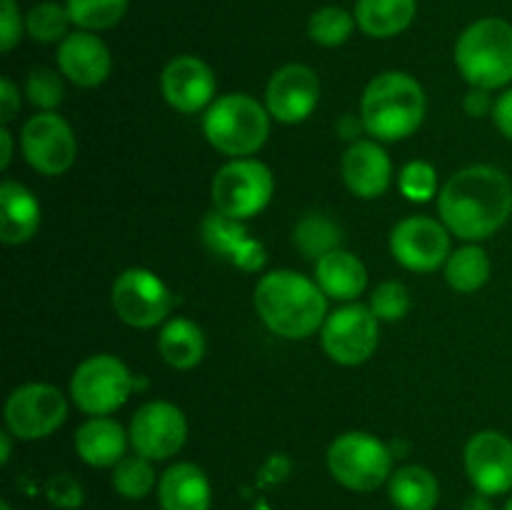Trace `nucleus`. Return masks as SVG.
Returning a JSON list of instances; mask_svg holds the SVG:
<instances>
[{"instance_id": "nucleus-28", "label": "nucleus", "mask_w": 512, "mask_h": 510, "mask_svg": "<svg viewBox=\"0 0 512 510\" xmlns=\"http://www.w3.org/2000/svg\"><path fill=\"white\" fill-rule=\"evenodd\" d=\"M158 475H155L153 460L143 455H125L113 468V488L115 493L128 500H140L158 490Z\"/></svg>"}, {"instance_id": "nucleus-1", "label": "nucleus", "mask_w": 512, "mask_h": 510, "mask_svg": "<svg viewBox=\"0 0 512 510\" xmlns=\"http://www.w3.org/2000/svg\"><path fill=\"white\" fill-rule=\"evenodd\" d=\"M438 213L458 238L485 240L498 233L512 215V183L493 165H470L445 180L438 195Z\"/></svg>"}, {"instance_id": "nucleus-25", "label": "nucleus", "mask_w": 512, "mask_h": 510, "mask_svg": "<svg viewBox=\"0 0 512 510\" xmlns=\"http://www.w3.org/2000/svg\"><path fill=\"white\" fill-rule=\"evenodd\" d=\"M160 358L175 370H190L203 360L205 335L193 320L173 318L163 325L158 338Z\"/></svg>"}, {"instance_id": "nucleus-8", "label": "nucleus", "mask_w": 512, "mask_h": 510, "mask_svg": "<svg viewBox=\"0 0 512 510\" xmlns=\"http://www.w3.org/2000/svg\"><path fill=\"white\" fill-rule=\"evenodd\" d=\"M213 205L218 213L235 220H250L273 200L275 180L265 163L253 158H233L215 173Z\"/></svg>"}, {"instance_id": "nucleus-42", "label": "nucleus", "mask_w": 512, "mask_h": 510, "mask_svg": "<svg viewBox=\"0 0 512 510\" xmlns=\"http://www.w3.org/2000/svg\"><path fill=\"white\" fill-rule=\"evenodd\" d=\"M493 120L495 125H498L500 133L512 143V88L505 90V93L495 100Z\"/></svg>"}, {"instance_id": "nucleus-22", "label": "nucleus", "mask_w": 512, "mask_h": 510, "mask_svg": "<svg viewBox=\"0 0 512 510\" xmlns=\"http://www.w3.org/2000/svg\"><path fill=\"white\" fill-rule=\"evenodd\" d=\"M40 203L25 185L5 180L0 185V240L5 245H23L38 233Z\"/></svg>"}, {"instance_id": "nucleus-20", "label": "nucleus", "mask_w": 512, "mask_h": 510, "mask_svg": "<svg viewBox=\"0 0 512 510\" xmlns=\"http://www.w3.org/2000/svg\"><path fill=\"white\" fill-rule=\"evenodd\" d=\"M130 433L108 415L88 418L75 430V453L90 468H115L125 458Z\"/></svg>"}, {"instance_id": "nucleus-26", "label": "nucleus", "mask_w": 512, "mask_h": 510, "mask_svg": "<svg viewBox=\"0 0 512 510\" xmlns=\"http://www.w3.org/2000/svg\"><path fill=\"white\" fill-rule=\"evenodd\" d=\"M390 500L398 510H435L440 485L423 465H403L390 475Z\"/></svg>"}, {"instance_id": "nucleus-38", "label": "nucleus", "mask_w": 512, "mask_h": 510, "mask_svg": "<svg viewBox=\"0 0 512 510\" xmlns=\"http://www.w3.org/2000/svg\"><path fill=\"white\" fill-rule=\"evenodd\" d=\"M25 20L15 0H0V50L10 53L20 43Z\"/></svg>"}, {"instance_id": "nucleus-29", "label": "nucleus", "mask_w": 512, "mask_h": 510, "mask_svg": "<svg viewBox=\"0 0 512 510\" xmlns=\"http://www.w3.org/2000/svg\"><path fill=\"white\" fill-rule=\"evenodd\" d=\"M355 15H350L345 8L338 5H325L318 8L308 20V35L315 45L323 48H338L348 43L355 30Z\"/></svg>"}, {"instance_id": "nucleus-11", "label": "nucleus", "mask_w": 512, "mask_h": 510, "mask_svg": "<svg viewBox=\"0 0 512 510\" xmlns=\"http://www.w3.org/2000/svg\"><path fill=\"white\" fill-rule=\"evenodd\" d=\"M110 300L123 323L130 328H155L173 308L168 285L148 268H128L115 278Z\"/></svg>"}, {"instance_id": "nucleus-5", "label": "nucleus", "mask_w": 512, "mask_h": 510, "mask_svg": "<svg viewBox=\"0 0 512 510\" xmlns=\"http://www.w3.org/2000/svg\"><path fill=\"white\" fill-rule=\"evenodd\" d=\"M203 133L218 153L228 158H248L268 140L270 113L253 95H220L205 110Z\"/></svg>"}, {"instance_id": "nucleus-12", "label": "nucleus", "mask_w": 512, "mask_h": 510, "mask_svg": "<svg viewBox=\"0 0 512 510\" xmlns=\"http://www.w3.org/2000/svg\"><path fill=\"white\" fill-rule=\"evenodd\" d=\"M128 433L135 453L148 460H168L178 455L188 440V420L178 405L150 400L135 410Z\"/></svg>"}, {"instance_id": "nucleus-7", "label": "nucleus", "mask_w": 512, "mask_h": 510, "mask_svg": "<svg viewBox=\"0 0 512 510\" xmlns=\"http://www.w3.org/2000/svg\"><path fill=\"white\" fill-rule=\"evenodd\" d=\"M135 388H140V380L123 360L108 353L85 358L70 378V398L90 418L115 413Z\"/></svg>"}, {"instance_id": "nucleus-36", "label": "nucleus", "mask_w": 512, "mask_h": 510, "mask_svg": "<svg viewBox=\"0 0 512 510\" xmlns=\"http://www.w3.org/2000/svg\"><path fill=\"white\" fill-rule=\"evenodd\" d=\"M400 193L413 203H428L438 195V173L425 160H413L400 170Z\"/></svg>"}, {"instance_id": "nucleus-44", "label": "nucleus", "mask_w": 512, "mask_h": 510, "mask_svg": "<svg viewBox=\"0 0 512 510\" xmlns=\"http://www.w3.org/2000/svg\"><path fill=\"white\" fill-rule=\"evenodd\" d=\"M460 510H495L493 503H490V495L475 493L465 500V505Z\"/></svg>"}, {"instance_id": "nucleus-31", "label": "nucleus", "mask_w": 512, "mask_h": 510, "mask_svg": "<svg viewBox=\"0 0 512 510\" xmlns=\"http://www.w3.org/2000/svg\"><path fill=\"white\" fill-rule=\"evenodd\" d=\"M70 13L65 5L53 3V0H45V3L33 5L25 15V30H28L30 38L35 43H58V40L68 38V25Z\"/></svg>"}, {"instance_id": "nucleus-24", "label": "nucleus", "mask_w": 512, "mask_h": 510, "mask_svg": "<svg viewBox=\"0 0 512 510\" xmlns=\"http://www.w3.org/2000/svg\"><path fill=\"white\" fill-rule=\"evenodd\" d=\"M418 0H358L355 23L370 38H395L410 28Z\"/></svg>"}, {"instance_id": "nucleus-10", "label": "nucleus", "mask_w": 512, "mask_h": 510, "mask_svg": "<svg viewBox=\"0 0 512 510\" xmlns=\"http://www.w3.org/2000/svg\"><path fill=\"white\" fill-rule=\"evenodd\" d=\"M68 418V400L55 385L25 383L5 400V428L18 440L53 435Z\"/></svg>"}, {"instance_id": "nucleus-30", "label": "nucleus", "mask_w": 512, "mask_h": 510, "mask_svg": "<svg viewBox=\"0 0 512 510\" xmlns=\"http://www.w3.org/2000/svg\"><path fill=\"white\" fill-rule=\"evenodd\" d=\"M70 20L80 30H108L123 20L128 0H65Z\"/></svg>"}, {"instance_id": "nucleus-23", "label": "nucleus", "mask_w": 512, "mask_h": 510, "mask_svg": "<svg viewBox=\"0 0 512 510\" xmlns=\"http://www.w3.org/2000/svg\"><path fill=\"white\" fill-rule=\"evenodd\" d=\"M315 283L328 298L355 303L368 285V270L358 255L338 248L315 263Z\"/></svg>"}, {"instance_id": "nucleus-4", "label": "nucleus", "mask_w": 512, "mask_h": 510, "mask_svg": "<svg viewBox=\"0 0 512 510\" xmlns=\"http://www.w3.org/2000/svg\"><path fill=\"white\" fill-rule=\"evenodd\" d=\"M455 65L473 88L498 90L512 83V23L480 18L460 33Z\"/></svg>"}, {"instance_id": "nucleus-41", "label": "nucleus", "mask_w": 512, "mask_h": 510, "mask_svg": "<svg viewBox=\"0 0 512 510\" xmlns=\"http://www.w3.org/2000/svg\"><path fill=\"white\" fill-rule=\"evenodd\" d=\"M20 110V93L8 78L0 80V123L8 125Z\"/></svg>"}, {"instance_id": "nucleus-19", "label": "nucleus", "mask_w": 512, "mask_h": 510, "mask_svg": "<svg viewBox=\"0 0 512 510\" xmlns=\"http://www.w3.org/2000/svg\"><path fill=\"white\" fill-rule=\"evenodd\" d=\"M345 185L353 195L363 200L380 198L393 180V163L383 145L375 140H355L340 163Z\"/></svg>"}, {"instance_id": "nucleus-17", "label": "nucleus", "mask_w": 512, "mask_h": 510, "mask_svg": "<svg viewBox=\"0 0 512 510\" xmlns=\"http://www.w3.org/2000/svg\"><path fill=\"white\" fill-rule=\"evenodd\" d=\"M160 90L170 108L193 115L215 103L218 80L205 60L195 55H178L165 65L160 75Z\"/></svg>"}, {"instance_id": "nucleus-39", "label": "nucleus", "mask_w": 512, "mask_h": 510, "mask_svg": "<svg viewBox=\"0 0 512 510\" xmlns=\"http://www.w3.org/2000/svg\"><path fill=\"white\" fill-rule=\"evenodd\" d=\"M230 263L253 273V270H260L265 265V248L258 243V240L245 238L243 243L238 245V250L233 253Z\"/></svg>"}, {"instance_id": "nucleus-47", "label": "nucleus", "mask_w": 512, "mask_h": 510, "mask_svg": "<svg viewBox=\"0 0 512 510\" xmlns=\"http://www.w3.org/2000/svg\"><path fill=\"white\" fill-rule=\"evenodd\" d=\"M0 510H13L8 503H0Z\"/></svg>"}, {"instance_id": "nucleus-32", "label": "nucleus", "mask_w": 512, "mask_h": 510, "mask_svg": "<svg viewBox=\"0 0 512 510\" xmlns=\"http://www.w3.org/2000/svg\"><path fill=\"white\" fill-rule=\"evenodd\" d=\"M295 245H298L308 258L320 260L323 255L338 250L340 230L333 220L323 218V215H305V218L295 225Z\"/></svg>"}, {"instance_id": "nucleus-40", "label": "nucleus", "mask_w": 512, "mask_h": 510, "mask_svg": "<svg viewBox=\"0 0 512 510\" xmlns=\"http://www.w3.org/2000/svg\"><path fill=\"white\" fill-rule=\"evenodd\" d=\"M463 108L470 118H485V115H493L495 100L490 98V90L473 88L463 100Z\"/></svg>"}, {"instance_id": "nucleus-37", "label": "nucleus", "mask_w": 512, "mask_h": 510, "mask_svg": "<svg viewBox=\"0 0 512 510\" xmlns=\"http://www.w3.org/2000/svg\"><path fill=\"white\" fill-rule=\"evenodd\" d=\"M45 495H48V500L55 505V508H63V510L80 508L85 500L83 485H80L70 473L53 475V478L45 483Z\"/></svg>"}, {"instance_id": "nucleus-46", "label": "nucleus", "mask_w": 512, "mask_h": 510, "mask_svg": "<svg viewBox=\"0 0 512 510\" xmlns=\"http://www.w3.org/2000/svg\"><path fill=\"white\" fill-rule=\"evenodd\" d=\"M503 510H512V495H510V500H508V503H505V508Z\"/></svg>"}, {"instance_id": "nucleus-3", "label": "nucleus", "mask_w": 512, "mask_h": 510, "mask_svg": "<svg viewBox=\"0 0 512 510\" xmlns=\"http://www.w3.org/2000/svg\"><path fill=\"white\" fill-rule=\"evenodd\" d=\"M428 100L413 75L388 70L368 83L360 103V123L380 143L410 138L423 125Z\"/></svg>"}, {"instance_id": "nucleus-27", "label": "nucleus", "mask_w": 512, "mask_h": 510, "mask_svg": "<svg viewBox=\"0 0 512 510\" xmlns=\"http://www.w3.org/2000/svg\"><path fill=\"white\" fill-rule=\"evenodd\" d=\"M445 268V280L458 293H475L490 278V258L480 245H465L450 253Z\"/></svg>"}, {"instance_id": "nucleus-14", "label": "nucleus", "mask_w": 512, "mask_h": 510, "mask_svg": "<svg viewBox=\"0 0 512 510\" xmlns=\"http://www.w3.org/2000/svg\"><path fill=\"white\" fill-rule=\"evenodd\" d=\"M390 250L403 268L433 273L450 258V230L440 220L413 215L400 220L390 233Z\"/></svg>"}, {"instance_id": "nucleus-18", "label": "nucleus", "mask_w": 512, "mask_h": 510, "mask_svg": "<svg viewBox=\"0 0 512 510\" xmlns=\"http://www.w3.org/2000/svg\"><path fill=\"white\" fill-rule=\"evenodd\" d=\"M58 68L78 88L105 83L113 68L110 50L93 30H75L58 45Z\"/></svg>"}, {"instance_id": "nucleus-43", "label": "nucleus", "mask_w": 512, "mask_h": 510, "mask_svg": "<svg viewBox=\"0 0 512 510\" xmlns=\"http://www.w3.org/2000/svg\"><path fill=\"white\" fill-rule=\"evenodd\" d=\"M0 145H3V153H0V168H8L10 160H13V135H10L8 125L0 128Z\"/></svg>"}, {"instance_id": "nucleus-16", "label": "nucleus", "mask_w": 512, "mask_h": 510, "mask_svg": "<svg viewBox=\"0 0 512 510\" xmlns=\"http://www.w3.org/2000/svg\"><path fill=\"white\" fill-rule=\"evenodd\" d=\"M465 470L475 493L505 495L512 490V440L500 430H480L465 445Z\"/></svg>"}, {"instance_id": "nucleus-2", "label": "nucleus", "mask_w": 512, "mask_h": 510, "mask_svg": "<svg viewBox=\"0 0 512 510\" xmlns=\"http://www.w3.org/2000/svg\"><path fill=\"white\" fill-rule=\"evenodd\" d=\"M255 313L285 340L310 338L328 318V295L295 270H273L255 285Z\"/></svg>"}, {"instance_id": "nucleus-45", "label": "nucleus", "mask_w": 512, "mask_h": 510, "mask_svg": "<svg viewBox=\"0 0 512 510\" xmlns=\"http://www.w3.org/2000/svg\"><path fill=\"white\" fill-rule=\"evenodd\" d=\"M10 438H13V433H10V430L0 433V463H3V465H8L10 450H13V445H10Z\"/></svg>"}, {"instance_id": "nucleus-35", "label": "nucleus", "mask_w": 512, "mask_h": 510, "mask_svg": "<svg viewBox=\"0 0 512 510\" xmlns=\"http://www.w3.org/2000/svg\"><path fill=\"white\" fill-rule=\"evenodd\" d=\"M368 305L380 323H395V320H403L408 315L410 293L398 280H388V283H380L373 290Z\"/></svg>"}, {"instance_id": "nucleus-13", "label": "nucleus", "mask_w": 512, "mask_h": 510, "mask_svg": "<svg viewBox=\"0 0 512 510\" xmlns=\"http://www.w3.org/2000/svg\"><path fill=\"white\" fill-rule=\"evenodd\" d=\"M20 148L30 168L40 175H63L73 168L78 140L68 120L58 113H38L23 125Z\"/></svg>"}, {"instance_id": "nucleus-34", "label": "nucleus", "mask_w": 512, "mask_h": 510, "mask_svg": "<svg viewBox=\"0 0 512 510\" xmlns=\"http://www.w3.org/2000/svg\"><path fill=\"white\" fill-rule=\"evenodd\" d=\"M63 73H55L50 68H35L30 70L28 83H25V93H28V100L40 108V113H53L65 98L63 88Z\"/></svg>"}, {"instance_id": "nucleus-21", "label": "nucleus", "mask_w": 512, "mask_h": 510, "mask_svg": "<svg viewBox=\"0 0 512 510\" xmlns=\"http://www.w3.org/2000/svg\"><path fill=\"white\" fill-rule=\"evenodd\" d=\"M160 510H210L213 490L198 465L175 463L158 480Z\"/></svg>"}, {"instance_id": "nucleus-33", "label": "nucleus", "mask_w": 512, "mask_h": 510, "mask_svg": "<svg viewBox=\"0 0 512 510\" xmlns=\"http://www.w3.org/2000/svg\"><path fill=\"white\" fill-rule=\"evenodd\" d=\"M248 238L243 228V220L228 218L223 213H210L208 218L203 220V240L215 255L220 258H233V253L238 250V245Z\"/></svg>"}, {"instance_id": "nucleus-15", "label": "nucleus", "mask_w": 512, "mask_h": 510, "mask_svg": "<svg viewBox=\"0 0 512 510\" xmlns=\"http://www.w3.org/2000/svg\"><path fill=\"white\" fill-rule=\"evenodd\" d=\"M320 103V78L313 68L300 63L275 70L265 90V108L278 123L295 125L313 115Z\"/></svg>"}, {"instance_id": "nucleus-9", "label": "nucleus", "mask_w": 512, "mask_h": 510, "mask_svg": "<svg viewBox=\"0 0 512 510\" xmlns=\"http://www.w3.org/2000/svg\"><path fill=\"white\" fill-rule=\"evenodd\" d=\"M380 320L370 305L348 303L330 313L320 328L325 355L338 365H360L373 358L380 343Z\"/></svg>"}, {"instance_id": "nucleus-6", "label": "nucleus", "mask_w": 512, "mask_h": 510, "mask_svg": "<svg viewBox=\"0 0 512 510\" xmlns=\"http://www.w3.org/2000/svg\"><path fill=\"white\" fill-rule=\"evenodd\" d=\"M328 470L343 488L373 493L393 475V450L365 430H350L330 443Z\"/></svg>"}]
</instances>
